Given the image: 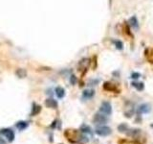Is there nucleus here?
I'll use <instances>...</instances> for the list:
<instances>
[{
	"instance_id": "obj_1",
	"label": "nucleus",
	"mask_w": 153,
	"mask_h": 144,
	"mask_svg": "<svg viewBox=\"0 0 153 144\" xmlns=\"http://www.w3.org/2000/svg\"><path fill=\"white\" fill-rule=\"evenodd\" d=\"M64 135H65V138L68 139V141H70L72 143H76V142L81 141L83 138V136L81 135V130L78 131V130H75V129H67V130H65Z\"/></svg>"
},
{
	"instance_id": "obj_2",
	"label": "nucleus",
	"mask_w": 153,
	"mask_h": 144,
	"mask_svg": "<svg viewBox=\"0 0 153 144\" xmlns=\"http://www.w3.org/2000/svg\"><path fill=\"white\" fill-rule=\"evenodd\" d=\"M103 89L109 92H114V93H120L121 92V88L120 86L116 84H113L111 82H105L103 84Z\"/></svg>"
},
{
	"instance_id": "obj_3",
	"label": "nucleus",
	"mask_w": 153,
	"mask_h": 144,
	"mask_svg": "<svg viewBox=\"0 0 153 144\" xmlns=\"http://www.w3.org/2000/svg\"><path fill=\"white\" fill-rule=\"evenodd\" d=\"M95 133L100 136H107L109 135H111L112 130L111 128L107 127V126H100V127L96 128Z\"/></svg>"
},
{
	"instance_id": "obj_4",
	"label": "nucleus",
	"mask_w": 153,
	"mask_h": 144,
	"mask_svg": "<svg viewBox=\"0 0 153 144\" xmlns=\"http://www.w3.org/2000/svg\"><path fill=\"white\" fill-rule=\"evenodd\" d=\"M90 66V60L89 59H86V58H84V59H82L81 62L79 63L78 64V68L79 70L81 72L82 75L85 74V72L87 71V69H88V67Z\"/></svg>"
},
{
	"instance_id": "obj_5",
	"label": "nucleus",
	"mask_w": 153,
	"mask_h": 144,
	"mask_svg": "<svg viewBox=\"0 0 153 144\" xmlns=\"http://www.w3.org/2000/svg\"><path fill=\"white\" fill-rule=\"evenodd\" d=\"M93 122L95 124L97 125H101V124H104L107 122V117L106 115L101 113H98L95 114V116L93 118Z\"/></svg>"
},
{
	"instance_id": "obj_6",
	"label": "nucleus",
	"mask_w": 153,
	"mask_h": 144,
	"mask_svg": "<svg viewBox=\"0 0 153 144\" xmlns=\"http://www.w3.org/2000/svg\"><path fill=\"white\" fill-rule=\"evenodd\" d=\"M100 113H103V114H105V115H110V114L112 113V107H111V104L108 103V102H103V103L101 105Z\"/></svg>"
},
{
	"instance_id": "obj_7",
	"label": "nucleus",
	"mask_w": 153,
	"mask_h": 144,
	"mask_svg": "<svg viewBox=\"0 0 153 144\" xmlns=\"http://www.w3.org/2000/svg\"><path fill=\"white\" fill-rule=\"evenodd\" d=\"M151 110V107L149 104H142L141 106H139L137 110V113L141 115V114H144V113H150Z\"/></svg>"
},
{
	"instance_id": "obj_8",
	"label": "nucleus",
	"mask_w": 153,
	"mask_h": 144,
	"mask_svg": "<svg viewBox=\"0 0 153 144\" xmlns=\"http://www.w3.org/2000/svg\"><path fill=\"white\" fill-rule=\"evenodd\" d=\"M1 134L2 135H4L7 139L9 140L10 142H13V139H14V133L13 130H11V129H3L1 130Z\"/></svg>"
},
{
	"instance_id": "obj_9",
	"label": "nucleus",
	"mask_w": 153,
	"mask_h": 144,
	"mask_svg": "<svg viewBox=\"0 0 153 144\" xmlns=\"http://www.w3.org/2000/svg\"><path fill=\"white\" fill-rule=\"evenodd\" d=\"M127 105L128 106H125V115L127 118H130L134 113V106L131 103H127Z\"/></svg>"
},
{
	"instance_id": "obj_10",
	"label": "nucleus",
	"mask_w": 153,
	"mask_h": 144,
	"mask_svg": "<svg viewBox=\"0 0 153 144\" xmlns=\"http://www.w3.org/2000/svg\"><path fill=\"white\" fill-rule=\"evenodd\" d=\"M45 105H46V107L50 108V109H57V102L56 100L50 98V99H47L45 101Z\"/></svg>"
},
{
	"instance_id": "obj_11",
	"label": "nucleus",
	"mask_w": 153,
	"mask_h": 144,
	"mask_svg": "<svg viewBox=\"0 0 153 144\" xmlns=\"http://www.w3.org/2000/svg\"><path fill=\"white\" fill-rule=\"evenodd\" d=\"M145 58L150 63H153V48L145 49Z\"/></svg>"
},
{
	"instance_id": "obj_12",
	"label": "nucleus",
	"mask_w": 153,
	"mask_h": 144,
	"mask_svg": "<svg viewBox=\"0 0 153 144\" xmlns=\"http://www.w3.org/2000/svg\"><path fill=\"white\" fill-rule=\"evenodd\" d=\"M95 95V91L93 89H86L82 93V98L83 99H91Z\"/></svg>"
},
{
	"instance_id": "obj_13",
	"label": "nucleus",
	"mask_w": 153,
	"mask_h": 144,
	"mask_svg": "<svg viewBox=\"0 0 153 144\" xmlns=\"http://www.w3.org/2000/svg\"><path fill=\"white\" fill-rule=\"evenodd\" d=\"M131 86H132L133 88H135L138 91H144V83H142V82H132V83H131Z\"/></svg>"
},
{
	"instance_id": "obj_14",
	"label": "nucleus",
	"mask_w": 153,
	"mask_h": 144,
	"mask_svg": "<svg viewBox=\"0 0 153 144\" xmlns=\"http://www.w3.org/2000/svg\"><path fill=\"white\" fill-rule=\"evenodd\" d=\"M16 74L18 78L22 79V78H25L27 76V71L23 69V68H18V69H16Z\"/></svg>"
},
{
	"instance_id": "obj_15",
	"label": "nucleus",
	"mask_w": 153,
	"mask_h": 144,
	"mask_svg": "<svg viewBox=\"0 0 153 144\" xmlns=\"http://www.w3.org/2000/svg\"><path fill=\"white\" fill-rule=\"evenodd\" d=\"M16 127L19 130V131H23L28 127V123L26 121H18L16 124Z\"/></svg>"
},
{
	"instance_id": "obj_16",
	"label": "nucleus",
	"mask_w": 153,
	"mask_h": 144,
	"mask_svg": "<svg viewBox=\"0 0 153 144\" xmlns=\"http://www.w3.org/2000/svg\"><path fill=\"white\" fill-rule=\"evenodd\" d=\"M55 91H56V94L59 98H63L65 96V91L63 88H61V86H57Z\"/></svg>"
},
{
	"instance_id": "obj_17",
	"label": "nucleus",
	"mask_w": 153,
	"mask_h": 144,
	"mask_svg": "<svg viewBox=\"0 0 153 144\" xmlns=\"http://www.w3.org/2000/svg\"><path fill=\"white\" fill-rule=\"evenodd\" d=\"M81 134H84V135H92V130H91V128L87 125L81 126Z\"/></svg>"
},
{
	"instance_id": "obj_18",
	"label": "nucleus",
	"mask_w": 153,
	"mask_h": 144,
	"mask_svg": "<svg viewBox=\"0 0 153 144\" xmlns=\"http://www.w3.org/2000/svg\"><path fill=\"white\" fill-rule=\"evenodd\" d=\"M129 25L134 29H138V27H139V22H138L136 16H132L129 19Z\"/></svg>"
},
{
	"instance_id": "obj_19",
	"label": "nucleus",
	"mask_w": 153,
	"mask_h": 144,
	"mask_svg": "<svg viewBox=\"0 0 153 144\" xmlns=\"http://www.w3.org/2000/svg\"><path fill=\"white\" fill-rule=\"evenodd\" d=\"M40 110H41V107L38 106V105H36V104H34V105H33V110H32L31 115L35 116V115L38 114L39 113H40Z\"/></svg>"
},
{
	"instance_id": "obj_20",
	"label": "nucleus",
	"mask_w": 153,
	"mask_h": 144,
	"mask_svg": "<svg viewBox=\"0 0 153 144\" xmlns=\"http://www.w3.org/2000/svg\"><path fill=\"white\" fill-rule=\"evenodd\" d=\"M118 130H119V132H120V133H125V134H126V132L128 131L129 128H128V126H127V124H125V123H122V124H120V125H119Z\"/></svg>"
},
{
	"instance_id": "obj_21",
	"label": "nucleus",
	"mask_w": 153,
	"mask_h": 144,
	"mask_svg": "<svg viewBox=\"0 0 153 144\" xmlns=\"http://www.w3.org/2000/svg\"><path fill=\"white\" fill-rule=\"evenodd\" d=\"M119 144H140V143L136 141H130V140L127 139H122L119 141Z\"/></svg>"
},
{
	"instance_id": "obj_22",
	"label": "nucleus",
	"mask_w": 153,
	"mask_h": 144,
	"mask_svg": "<svg viewBox=\"0 0 153 144\" xmlns=\"http://www.w3.org/2000/svg\"><path fill=\"white\" fill-rule=\"evenodd\" d=\"M114 43H115L116 48H117V49H119V50H122V49H123V42H122L121 41H115Z\"/></svg>"
},
{
	"instance_id": "obj_23",
	"label": "nucleus",
	"mask_w": 153,
	"mask_h": 144,
	"mask_svg": "<svg viewBox=\"0 0 153 144\" xmlns=\"http://www.w3.org/2000/svg\"><path fill=\"white\" fill-rule=\"evenodd\" d=\"M141 77V74L140 73H137V72H133L132 74H131V78L132 79H138Z\"/></svg>"
},
{
	"instance_id": "obj_24",
	"label": "nucleus",
	"mask_w": 153,
	"mask_h": 144,
	"mask_svg": "<svg viewBox=\"0 0 153 144\" xmlns=\"http://www.w3.org/2000/svg\"><path fill=\"white\" fill-rule=\"evenodd\" d=\"M70 82H71V84H72V85H75V84H76V78L75 75H72V76H71Z\"/></svg>"
},
{
	"instance_id": "obj_25",
	"label": "nucleus",
	"mask_w": 153,
	"mask_h": 144,
	"mask_svg": "<svg viewBox=\"0 0 153 144\" xmlns=\"http://www.w3.org/2000/svg\"><path fill=\"white\" fill-rule=\"evenodd\" d=\"M0 144H7L6 141L4 139H2V138H0Z\"/></svg>"
}]
</instances>
